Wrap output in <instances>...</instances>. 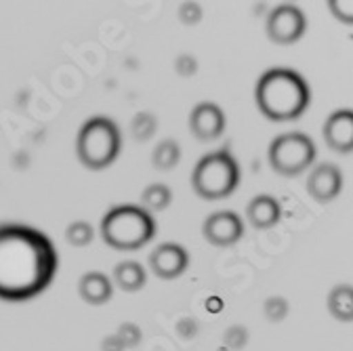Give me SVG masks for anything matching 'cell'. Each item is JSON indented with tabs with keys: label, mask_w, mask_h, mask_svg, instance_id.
<instances>
[{
	"label": "cell",
	"mask_w": 353,
	"mask_h": 351,
	"mask_svg": "<svg viewBox=\"0 0 353 351\" xmlns=\"http://www.w3.org/2000/svg\"><path fill=\"white\" fill-rule=\"evenodd\" d=\"M59 268L53 242L42 232L5 223L0 225V299L28 301L47 288Z\"/></svg>",
	"instance_id": "cell-1"
},
{
	"label": "cell",
	"mask_w": 353,
	"mask_h": 351,
	"mask_svg": "<svg viewBox=\"0 0 353 351\" xmlns=\"http://www.w3.org/2000/svg\"><path fill=\"white\" fill-rule=\"evenodd\" d=\"M259 112L272 122H290L305 114L312 101V91L305 78L288 68H272L254 86Z\"/></svg>",
	"instance_id": "cell-2"
},
{
	"label": "cell",
	"mask_w": 353,
	"mask_h": 351,
	"mask_svg": "<svg viewBox=\"0 0 353 351\" xmlns=\"http://www.w3.org/2000/svg\"><path fill=\"white\" fill-rule=\"evenodd\" d=\"M156 236L154 217L137 204H120L101 219V238L116 250H137Z\"/></svg>",
	"instance_id": "cell-3"
},
{
	"label": "cell",
	"mask_w": 353,
	"mask_h": 351,
	"mask_svg": "<svg viewBox=\"0 0 353 351\" xmlns=\"http://www.w3.org/2000/svg\"><path fill=\"white\" fill-rule=\"evenodd\" d=\"M122 148L120 128L114 120L105 116H95L86 120L76 137L78 160L91 170H103L118 158Z\"/></svg>",
	"instance_id": "cell-4"
},
{
	"label": "cell",
	"mask_w": 353,
	"mask_h": 351,
	"mask_svg": "<svg viewBox=\"0 0 353 351\" xmlns=\"http://www.w3.org/2000/svg\"><path fill=\"white\" fill-rule=\"evenodd\" d=\"M240 166L230 150H216L198 160L192 172V188L204 200H221L236 192Z\"/></svg>",
	"instance_id": "cell-5"
},
{
	"label": "cell",
	"mask_w": 353,
	"mask_h": 351,
	"mask_svg": "<svg viewBox=\"0 0 353 351\" xmlns=\"http://www.w3.org/2000/svg\"><path fill=\"white\" fill-rule=\"evenodd\" d=\"M316 160V143L305 133H284L270 146V164L282 177H296Z\"/></svg>",
	"instance_id": "cell-6"
},
{
	"label": "cell",
	"mask_w": 353,
	"mask_h": 351,
	"mask_svg": "<svg viewBox=\"0 0 353 351\" xmlns=\"http://www.w3.org/2000/svg\"><path fill=\"white\" fill-rule=\"evenodd\" d=\"M265 30L276 45H294L307 30V19L296 5H278L270 13Z\"/></svg>",
	"instance_id": "cell-7"
},
{
	"label": "cell",
	"mask_w": 353,
	"mask_h": 351,
	"mask_svg": "<svg viewBox=\"0 0 353 351\" xmlns=\"http://www.w3.org/2000/svg\"><path fill=\"white\" fill-rule=\"evenodd\" d=\"M202 234L212 246H234L244 236V221L234 210H216L204 219Z\"/></svg>",
	"instance_id": "cell-8"
},
{
	"label": "cell",
	"mask_w": 353,
	"mask_h": 351,
	"mask_svg": "<svg viewBox=\"0 0 353 351\" xmlns=\"http://www.w3.org/2000/svg\"><path fill=\"white\" fill-rule=\"evenodd\" d=\"M190 265L188 250L176 242H164L156 246L150 254V268L162 280L179 278Z\"/></svg>",
	"instance_id": "cell-9"
},
{
	"label": "cell",
	"mask_w": 353,
	"mask_h": 351,
	"mask_svg": "<svg viewBox=\"0 0 353 351\" xmlns=\"http://www.w3.org/2000/svg\"><path fill=\"white\" fill-rule=\"evenodd\" d=\"M190 130L198 141H214L225 130V114L216 103L202 101L190 114Z\"/></svg>",
	"instance_id": "cell-10"
},
{
	"label": "cell",
	"mask_w": 353,
	"mask_h": 351,
	"mask_svg": "<svg viewBox=\"0 0 353 351\" xmlns=\"http://www.w3.org/2000/svg\"><path fill=\"white\" fill-rule=\"evenodd\" d=\"M324 141L339 154H349L353 150V112L349 108L332 112L324 122Z\"/></svg>",
	"instance_id": "cell-11"
},
{
	"label": "cell",
	"mask_w": 353,
	"mask_h": 351,
	"mask_svg": "<svg viewBox=\"0 0 353 351\" xmlns=\"http://www.w3.org/2000/svg\"><path fill=\"white\" fill-rule=\"evenodd\" d=\"M343 190V174L334 164H318L307 179V192L318 202L334 200Z\"/></svg>",
	"instance_id": "cell-12"
},
{
	"label": "cell",
	"mask_w": 353,
	"mask_h": 351,
	"mask_svg": "<svg viewBox=\"0 0 353 351\" xmlns=\"http://www.w3.org/2000/svg\"><path fill=\"white\" fill-rule=\"evenodd\" d=\"M282 217V206L280 202L270 196V194H261L252 198L246 206V219L248 223L256 230H270L274 228Z\"/></svg>",
	"instance_id": "cell-13"
},
{
	"label": "cell",
	"mask_w": 353,
	"mask_h": 351,
	"mask_svg": "<svg viewBox=\"0 0 353 351\" xmlns=\"http://www.w3.org/2000/svg\"><path fill=\"white\" fill-rule=\"evenodd\" d=\"M78 292L88 305H103L112 299V280L101 272H86L78 282Z\"/></svg>",
	"instance_id": "cell-14"
},
{
	"label": "cell",
	"mask_w": 353,
	"mask_h": 351,
	"mask_svg": "<svg viewBox=\"0 0 353 351\" xmlns=\"http://www.w3.org/2000/svg\"><path fill=\"white\" fill-rule=\"evenodd\" d=\"M114 282L120 286L124 292H137L145 286L148 276L141 263L137 261H122L114 270Z\"/></svg>",
	"instance_id": "cell-15"
},
{
	"label": "cell",
	"mask_w": 353,
	"mask_h": 351,
	"mask_svg": "<svg viewBox=\"0 0 353 351\" xmlns=\"http://www.w3.org/2000/svg\"><path fill=\"white\" fill-rule=\"evenodd\" d=\"M328 312L339 322H351L353 320V288L349 284H339L328 294Z\"/></svg>",
	"instance_id": "cell-16"
},
{
	"label": "cell",
	"mask_w": 353,
	"mask_h": 351,
	"mask_svg": "<svg viewBox=\"0 0 353 351\" xmlns=\"http://www.w3.org/2000/svg\"><path fill=\"white\" fill-rule=\"evenodd\" d=\"M170 200H172V194L164 183H152L141 192V208H145L150 214L166 210Z\"/></svg>",
	"instance_id": "cell-17"
},
{
	"label": "cell",
	"mask_w": 353,
	"mask_h": 351,
	"mask_svg": "<svg viewBox=\"0 0 353 351\" xmlns=\"http://www.w3.org/2000/svg\"><path fill=\"white\" fill-rule=\"evenodd\" d=\"M152 160H154V166L160 168V170H170L172 166L179 164L181 160V148L176 141L172 139H164L162 143L156 146L154 154H152Z\"/></svg>",
	"instance_id": "cell-18"
},
{
	"label": "cell",
	"mask_w": 353,
	"mask_h": 351,
	"mask_svg": "<svg viewBox=\"0 0 353 351\" xmlns=\"http://www.w3.org/2000/svg\"><path fill=\"white\" fill-rule=\"evenodd\" d=\"M65 240H68V244L78 246V248L88 246L95 240V230L91 223H86V221H74L65 230Z\"/></svg>",
	"instance_id": "cell-19"
},
{
	"label": "cell",
	"mask_w": 353,
	"mask_h": 351,
	"mask_svg": "<svg viewBox=\"0 0 353 351\" xmlns=\"http://www.w3.org/2000/svg\"><path fill=\"white\" fill-rule=\"evenodd\" d=\"M130 130H132V137H135L137 141H148L156 133V118L148 112L137 114L135 120H132Z\"/></svg>",
	"instance_id": "cell-20"
},
{
	"label": "cell",
	"mask_w": 353,
	"mask_h": 351,
	"mask_svg": "<svg viewBox=\"0 0 353 351\" xmlns=\"http://www.w3.org/2000/svg\"><path fill=\"white\" fill-rule=\"evenodd\" d=\"M288 314V303L282 297H272L265 301V316L270 322H280Z\"/></svg>",
	"instance_id": "cell-21"
},
{
	"label": "cell",
	"mask_w": 353,
	"mask_h": 351,
	"mask_svg": "<svg viewBox=\"0 0 353 351\" xmlns=\"http://www.w3.org/2000/svg\"><path fill=\"white\" fill-rule=\"evenodd\" d=\"M351 0H330L328 3V9H330V13L341 21V23H347V26H351V21H353V17H351Z\"/></svg>",
	"instance_id": "cell-22"
},
{
	"label": "cell",
	"mask_w": 353,
	"mask_h": 351,
	"mask_svg": "<svg viewBox=\"0 0 353 351\" xmlns=\"http://www.w3.org/2000/svg\"><path fill=\"white\" fill-rule=\"evenodd\" d=\"M179 19L185 23V26H196L200 19H202V9L196 5V3H188L179 9Z\"/></svg>",
	"instance_id": "cell-23"
},
{
	"label": "cell",
	"mask_w": 353,
	"mask_h": 351,
	"mask_svg": "<svg viewBox=\"0 0 353 351\" xmlns=\"http://www.w3.org/2000/svg\"><path fill=\"white\" fill-rule=\"evenodd\" d=\"M225 343L234 349H240L246 343V330H242L240 326H234L228 334H225Z\"/></svg>",
	"instance_id": "cell-24"
},
{
	"label": "cell",
	"mask_w": 353,
	"mask_h": 351,
	"mask_svg": "<svg viewBox=\"0 0 353 351\" xmlns=\"http://www.w3.org/2000/svg\"><path fill=\"white\" fill-rule=\"evenodd\" d=\"M176 72H179L181 76H192L194 72H196V57H190V55H183V57H179L176 59Z\"/></svg>",
	"instance_id": "cell-25"
}]
</instances>
